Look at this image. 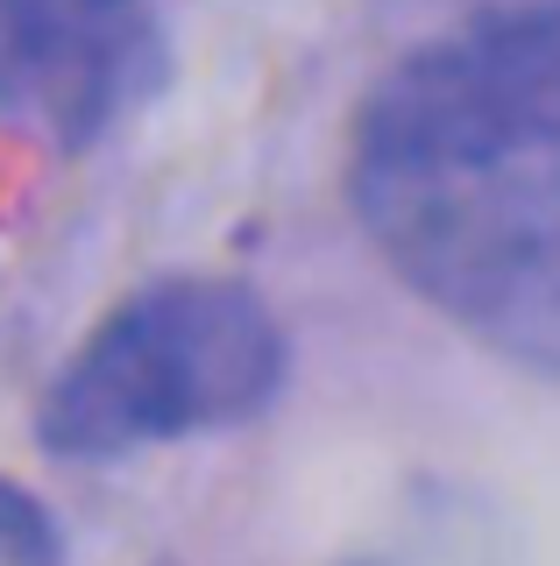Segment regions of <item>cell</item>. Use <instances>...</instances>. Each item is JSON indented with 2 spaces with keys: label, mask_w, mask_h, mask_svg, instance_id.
Wrapping results in <instances>:
<instances>
[{
  "label": "cell",
  "mask_w": 560,
  "mask_h": 566,
  "mask_svg": "<svg viewBox=\"0 0 560 566\" xmlns=\"http://www.w3.org/2000/svg\"><path fill=\"white\" fill-rule=\"evenodd\" d=\"M370 241L440 318L560 376V149L348 164Z\"/></svg>",
  "instance_id": "1"
},
{
  "label": "cell",
  "mask_w": 560,
  "mask_h": 566,
  "mask_svg": "<svg viewBox=\"0 0 560 566\" xmlns=\"http://www.w3.org/2000/svg\"><path fill=\"white\" fill-rule=\"evenodd\" d=\"M284 368V326L241 276H156L50 376L37 432L64 460H128L256 418Z\"/></svg>",
  "instance_id": "2"
},
{
  "label": "cell",
  "mask_w": 560,
  "mask_h": 566,
  "mask_svg": "<svg viewBox=\"0 0 560 566\" xmlns=\"http://www.w3.org/2000/svg\"><path fill=\"white\" fill-rule=\"evenodd\" d=\"M560 149V0H497L370 85L348 164Z\"/></svg>",
  "instance_id": "3"
},
{
  "label": "cell",
  "mask_w": 560,
  "mask_h": 566,
  "mask_svg": "<svg viewBox=\"0 0 560 566\" xmlns=\"http://www.w3.org/2000/svg\"><path fill=\"white\" fill-rule=\"evenodd\" d=\"M164 71L135 0H0V114L50 149H85L128 120Z\"/></svg>",
  "instance_id": "4"
}]
</instances>
